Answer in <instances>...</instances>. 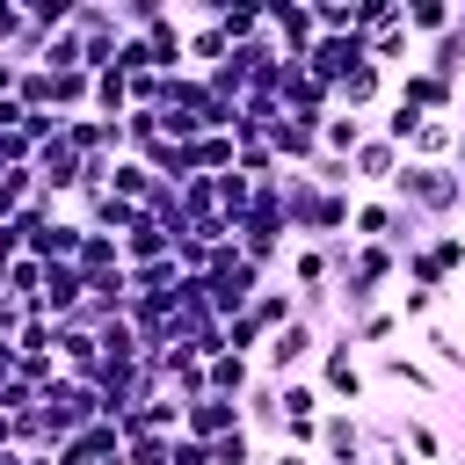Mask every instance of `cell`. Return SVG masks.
Masks as SVG:
<instances>
[{
	"label": "cell",
	"instance_id": "cell-32",
	"mask_svg": "<svg viewBox=\"0 0 465 465\" xmlns=\"http://www.w3.org/2000/svg\"><path fill=\"white\" fill-rule=\"evenodd\" d=\"M436 305H443L436 291H414V283H400V291H392V312H400V320H414V327H429V312H436Z\"/></svg>",
	"mask_w": 465,
	"mask_h": 465
},
{
	"label": "cell",
	"instance_id": "cell-1",
	"mask_svg": "<svg viewBox=\"0 0 465 465\" xmlns=\"http://www.w3.org/2000/svg\"><path fill=\"white\" fill-rule=\"evenodd\" d=\"M400 211H414L429 232L436 225H450L458 211H465V174L458 167H421V160H400V174H392V189H385Z\"/></svg>",
	"mask_w": 465,
	"mask_h": 465
},
{
	"label": "cell",
	"instance_id": "cell-19",
	"mask_svg": "<svg viewBox=\"0 0 465 465\" xmlns=\"http://www.w3.org/2000/svg\"><path fill=\"white\" fill-rule=\"evenodd\" d=\"M87 116H109V124H124L131 116V80L109 65V73H94V102H87Z\"/></svg>",
	"mask_w": 465,
	"mask_h": 465
},
{
	"label": "cell",
	"instance_id": "cell-21",
	"mask_svg": "<svg viewBox=\"0 0 465 465\" xmlns=\"http://www.w3.org/2000/svg\"><path fill=\"white\" fill-rule=\"evenodd\" d=\"M109 189H116L124 203H138V211H145V203H153V189H160V174H153L145 160H131V153H124V160H116V174H109Z\"/></svg>",
	"mask_w": 465,
	"mask_h": 465
},
{
	"label": "cell",
	"instance_id": "cell-41",
	"mask_svg": "<svg viewBox=\"0 0 465 465\" xmlns=\"http://www.w3.org/2000/svg\"><path fill=\"white\" fill-rule=\"evenodd\" d=\"M450 124H458V131H465V87H458V116H450Z\"/></svg>",
	"mask_w": 465,
	"mask_h": 465
},
{
	"label": "cell",
	"instance_id": "cell-2",
	"mask_svg": "<svg viewBox=\"0 0 465 465\" xmlns=\"http://www.w3.org/2000/svg\"><path fill=\"white\" fill-rule=\"evenodd\" d=\"M312 385H320V400H327V407H363L371 371H363V349L349 341V327H327L320 363H312Z\"/></svg>",
	"mask_w": 465,
	"mask_h": 465
},
{
	"label": "cell",
	"instance_id": "cell-18",
	"mask_svg": "<svg viewBox=\"0 0 465 465\" xmlns=\"http://www.w3.org/2000/svg\"><path fill=\"white\" fill-rule=\"evenodd\" d=\"M400 7H407V36H429L436 44V36L458 29V7L450 0H400Z\"/></svg>",
	"mask_w": 465,
	"mask_h": 465
},
{
	"label": "cell",
	"instance_id": "cell-39",
	"mask_svg": "<svg viewBox=\"0 0 465 465\" xmlns=\"http://www.w3.org/2000/svg\"><path fill=\"white\" fill-rule=\"evenodd\" d=\"M262 465H320L312 450H262Z\"/></svg>",
	"mask_w": 465,
	"mask_h": 465
},
{
	"label": "cell",
	"instance_id": "cell-26",
	"mask_svg": "<svg viewBox=\"0 0 465 465\" xmlns=\"http://www.w3.org/2000/svg\"><path fill=\"white\" fill-rule=\"evenodd\" d=\"M421 247H429V262H436V269H443L450 283L465 276V232H450V225H436V232H429Z\"/></svg>",
	"mask_w": 465,
	"mask_h": 465
},
{
	"label": "cell",
	"instance_id": "cell-17",
	"mask_svg": "<svg viewBox=\"0 0 465 465\" xmlns=\"http://www.w3.org/2000/svg\"><path fill=\"white\" fill-rule=\"evenodd\" d=\"M203 385H211L218 400H247V392H254V363L225 349V356H211V363H203Z\"/></svg>",
	"mask_w": 465,
	"mask_h": 465
},
{
	"label": "cell",
	"instance_id": "cell-30",
	"mask_svg": "<svg viewBox=\"0 0 465 465\" xmlns=\"http://www.w3.org/2000/svg\"><path fill=\"white\" fill-rule=\"evenodd\" d=\"M211 465H262V443H254L247 429H232V436L211 443Z\"/></svg>",
	"mask_w": 465,
	"mask_h": 465
},
{
	"label": "cell",
	"instance_id": "cell-35",
	"mask_svg": "<svg viewBox=\"0 0 465 465\" xmlns=\"http://www.w3.org/2000/svg\"><path fill=\"white\" fill-rule=\"evenodd\" d=\"M116 73H124V80L153 73V51H145V36H124V44H116Z\"/></svg>",
	"mask_w": 465,
	"mask_h": 465
},
{
	"label": "cell",
	"instance_id": "cell-22",
	"mask_svg": "<svg viewBox=\"0 0 465 465\" xmlns=\"http://www.w3.org/2000/svg\"><path fill=\"white\" fill-rule=\"evenodd\" d=\"M73 269H80L87 283H94V276H116V269H124V240H116V232H87V247H80Z\"/></svg>",
	"mask_w": 465,
	"mask_h": 465
},
{
	"label": "cell",
	"instance_id": "cell-9",
	"mask_svg": "<svg viewBox=\"0 0 465 465\" xmlns=\"http://www.w3.org/2000/svg\"><path fill=\"white\" fill-rule=\"evenodd\" d=\"M232 429H247V421H240V400L203 392V400L182 407V436H196V443H218V436H232Z\"/></svg>",
	"mask_w": 465,
	"mask_h": 465
},
{
	"label": "cell",
	"instance_id": "cell-13",
	"mask_svg": "<svg viewBox=\"0 0 465 465\" xmlns=\"http://www.w3.org/2000/svg\"><path fill=\"white\" fill-rule=\"evenodd\" d=\"M174 240H182V232H174V225H160V218L145 211V218H138V225L124 232V269H145V262H167V254H174Z\"/></svg>",
	"mask_w": 465,
	"mask_h": 465
},
{
	"label": "cell",
	"instance_id": "cell-15",
	"mask_svg": "<svg viewBox=\"0 0 465 465\" xmlns=\"http://www.w3.org/2000/svg\"><path fill=\"white\" fill-rule=\"evenodd\" d=\"M450 153H458V124L450 116H429L414 131V145H407V160H421V167H450Z\"/></svg>",
	"mask_w": 465,
	"mask_h": 465
},
{
	"label": "cell",
	"instance_id": "cell-12",
	"mask_svg": "<svg viewBox=\"0 0 465 465\" xmlns=\"http://www.w3.org/2000/svg\"><path fill=\"white\" fill-rule=\"evenodd\" d=\"M392 232H400V203H392V196H356V211H349V240L392 247Z\"/></svg>",
	"mask_w": 465,
	"mask_h": 465
},
{
	"label": "cell",
	"instance_id": "cell-5",
	"mask_svg": "<svg viewBox=\"0 0 465 465\" xmlns=\"http://www.w3.org/2000/svg\"><path fill=\"white\" fill-rule=\"evenodd\" d=\"M312 458H320V465H363V458H371L363 421H356L349 407H327V414H320V443H312Z\"/></svg>",
	"mask_w": 465,
	"mask_h": 465
},
{
	"label": "cell",
	"instance_id": "cell-14",
	"mask_svg": "<svg viewBox=\"0 0 465 465\" xmlns=\"http://www.w3.org/2000/svg\"><path fill=\"white\" fill-rule=\"evenodd\" d=\"M211 22L225 29V44H254V36H269V7H254V0H211Z\"/></svg>",
	"mask_w": 465,
	"mask_h": 465
},
{
	"label": "cell",
	"instance_id": "cell-29",
	"mask_svg": "<svg viewBox=\"0 0 465 465\" xmlns=\"http://www.w3.org/2000/svg\"><path fill=\"white\" fill-rule=\"evenodd\" d=\"M421 349H429V363H436V371H458V378H465V349H458V334L421 327Z\"/></svg>",
	"mask_w": 465,
	"mask_h": 465
},
{
	"label": "cell",
	"instance_id": "cell-25",
	"mask_svg": "<svg viewBox=\"0 0 465 465\" xmlns=\"http://www.w3.org/2000/svg\"><path fill=\"white\" fill-rule=\"evenodd\" d=\"M392 334H400V312H392V305H378L371 320H356V327H349V341H356V349H371V356H385V341H392Z\"/></svg>",
	"mask_w": 465,
	"mask_h": 465
},
{
	"label": "cell",
	"instance_id": "cell-6",
	"mask_svg": "<svg viewBox=\"0 0 465 465\" xmlns=\"http://www.w3.org/2000/svg\"><path fill=\"white\" fill-rule=\"evenodd\" d=\"M269 36H276V51H283L291 65H305V51L320 44V29H312V0H269Z\"/></svg>",
	"mask_w": 465,
	"mask_h": 465
},
{
	"label": "cell",
	"instance_id": "cell-40",
	"mask_svg": "<svg viewBox=\"0 0 465 465\" xmlns=\"http://www.w3.org/2000/svg\"><path fill=\"white\" fill-rule=\"evenodd\" d=\"M450 167H458V174H465V131H458V153H450Z\"/></svg>",
	"mask_w": 465,
	"mask_h": 465
},
{
	"label": "cell",
	"instance_id": "cell-33",
	"mask_svg": "<svg viewBox=\"0 0 465 465\" xmlns=\"http://www.w3.org/2000/svg\"><path fill=\"white\" fill-rule=\"evenodd\" d=\"M124 465H174V436H131Z\"/></svg>",
	"mask_w": 465,
	"mask_h": 465
},
{
	"label": "cell",
	"instance_id": "cell-23",
	"mask_svg": "<svg viewBox=\"0 0 465 465\" xmlns=\"http://www.w3.org/2000/svg\"><path fill=\"white\" fill-rule=\"evenodd\" d=\"M276 407H283V421H320V414H327V400H320L312 378H283V385H276Z\"/></svg>",
	"mask_w": 465,
	"mask_h": 465
},
{
	"label": "cell",
	"instance_id": "cell-36",
	"mask_svg": "<svg viewBox=\"0 0 465 465\" xmlns=\"http://www.w3.org/2000/svg\"><path fill=\"white\" fill-rule=\"evenodd\" d=\"M36 400H44V392H36V385H29V378H22V371H15V378H7V385H0V414H29V407H36Z\"/></svg>",
	"mask_w": 465,
	"mask_h": 465
},
{
	"label": "cell",
	"instance_id": "cell-7",
	"mask_svg": "<svg viewBox=\"0 0 465 465\" xmlns=\"http://www.w3.org/2000/svg\"><path fill=\"white\" fill-rule=\"evenodd\" d=\"M392 94H400V102H414L421 116H458V87H450V80H436L429 65H407V73L392 80Z\"/></svg>",
	"mask_w": 465,
	"mask_h": 465
},
{
	"label": "cell",
	"instance_id": "cell-20",
	"mask_svg": "<svg viewBox=\"0 0 465 465\" xmlns=\"http://www.w3.org/2000/svg\"><path fill=\"white\" fill-rule=\"evenodd\" d=\"M363 138H371V124H363V116H349V109H334V116L320 124V153H334V160H349Z\"/></svg>",
	"mask_w": 465,
	"mask_h": 465
},
{
	"label": "cell",
	"instance_id": "cell-8",
	"mask_svg": "<svg viewBox=\"0 0 465 465\" xmlns=\"http://www.w3.org/2000/svg\"><path fill=\"white\" fill-rule=\"evenodd\" d=\"M283 269H291V291H298V298H327V291H334V247L298 240V247L283 254Z\"/></svg>",
	"mask_w": 465,
	"mask_h": 465
},
{
	"label": "cell",
	"instance_id": "cell-24",
	"mask_svg": "<svg viewBox=\"0 0 465 465\" xmlns=\"http://www.w3.org/2000/svg\"><path fill=\"white\" fill-rule=\"evenodd\" d=\"M421 124H429V116H421V109H414V102H400V94H392V102H385V116H378V124H371V131H378V138H392V145H400V153H407V145H414V131H421Z\"/></svg>",
	"mask_w": 465,
	"mask_h": 465
},
{
	"label": "cell",
	"instance_id": "cell-28",
	"mask_svg": "<svg viewBox=\"0 0 465 465\" xmlns=\"http://www.w3.org/2000/svg\"><path fill=\"white\" fill-rule=\"evenodd\" d=\"M312 29L320 36H356V0H312Z\"/></svg>",
	"mask_w": 465,
	"mask_h": 465
},
{
	"label": "cell",
	"instance_id": "cell-38",
	"mask_svg": "<svg viewBox=\"0 0 465 465\" xmlns=\"http://www.w3.org/2000/svg\"><path fill=\"white\" fill-rule=\"evenodd\" d=\"M174 465H211V443H196V436H174Z\"/></svg>",
	"mask_w": 465,
	"mask_h": 465
},
{
	"label": "cell",
	"instance_id": "cell-3",
	"mask_svg": "<svg viewBox=\"0 0 465 465\" xmlns=\"http://www.w3.org/2000/svg\"><path fill=\"white\" fill-rule=\"evenodd\" d=\"M262 283H269V269H254L240 247H225V254L211 262V276H203V291H211V312H218V320H240V312H254Z\"/></svg>",
	"mask_w": 465,
	"mask_h": 465
},
{
	"label": "cell",
	"instance_id": "cell-34",
	"mask_svg": "<svg viewBox=\"0 0 465 465\" xmlns=\"http://www.w3.org/2000/svg\"><path fill=\"white\" fill-rule=\"evenodd\" d=\"M305 174H312L320 189H334V196H349V189H356V174H349V160H334V153H320V160H312Z\"/></svg>",
	"mask_w": 465,
	"mask_h": 465
},
{
	"label": "cell",
	"instance_id": "cell-10",
	"mask_svg": "<svg viewBox=\"0 0 465 465\" xmlns=\"http://www.w3.org/2000/svg\"><path fill=\"white\" fill-rule=\"evenodd\" d=\"M400 160H407V153H400L392 138H378V131H371V138L349 153V174H356L363 189H378V196H385V189H392V174H400Z\"/></svg>",
	"mask_w": 465,
	"mask_h": 465
},
{
	"label": "cell",
	"instance_id": "cell-27",
	"mask_svg": "<svg viewBox=\"0 0 465 465\" xmlns=\"http://www.w3.org/2000/svg\"><path fill=\"white\" fill-rule=\"evenodd\" d=\"M392 436H400V443H407V450H414L421 465H443V436H436V429H429L421 414H407V421H400Z\"/></svg>",
	"mask_w": 465,
	"mask_h": 465
},
{
	"label": "cell",
	"instance_id": "cell-31",
	"mask_svg": "<svg viewBox=\"0 0 465 465\" xmlns=\"http://www.w3.org/2000/svg\"><path fill=\"white\" fill-rule=\"evenodd\" d=\"M400 58H414V36H407V22H400V29H385V36H371V65H385V73H392Z\"/></svg>",
	"mask_w": 465,
	"mask_h": 465
},
{
	"label": "cell",
	"instance_id": "cell-37",
	"mask_svg": "<svg viewBox=\"0 0 465 465\" xmlns=\"http://www.w3.org/2000/svg\"><path fill=\"white\" fill-rule=\"evenodd\" d=\"M22 29H29V7H22V0H0V58L22 44Z\"/></svg>",
	"mask_w": 465,
	"mask_h": 465
},
{
	"label": "cell",
	"instance_id": "cell-16",
	"mask_svg": "<svg viewBox=\"0 0 465 465\" xmlns=\"http://www.w3.org/2000/svg\"><path fill=\"white\" fill-rule=\"evenodd\" d=\"M371 371H378L385 385H407V392H436V371H429L421 356H407V349H385V356H371Z\"/></svg>",
	"mask_w": 465,
	"mask_h": 465
},
{
	"label": "cell",
	"instance_id": "cell-4",
	"mask_svg": "<svg viewBox=\"0 0 465 465\" xmlns=\"http://www.w3.org/2000/svg\"><path fill=\"white\" fill-rule=\"evenodd\" d=\"M320 327L312 320H291V327H276L269 341H262V356H254V378H269V385H283V378H305V363H320Z\"/></svg>",
	"mask_w": 465,
	"mask_h": 465
},
{
	"label": "cell",
	"instance_id": "cell-11",
	"mask_svg": "<svg viewBox=\"0 0 465 465\" xmlns=\"http://www.w3.org/2000/svg\"><path fill=\"white\" fill-rule=\"evenodd\" d=\"M116 450H124V429L102 414V421H87L80 436H65L51 458H58V465H94V458H116Z\"/></svg>",
	"mask_w": 465,
	"mask_h": 465
},
{
	"label": "cell",
	"instance_id": "cell-42",
	"mask_svg": "<svg viewBox=\"0 0 465 465\" xmlns=\"http://www.w3.org/2000/svg\"><path fill=\"white\" fill-rule=\"evenodd\" d=\"M458 36H465V7H458Z\"/></svg>",
	"mask_w": 465,
	"mask_h": 465
}]
</instances>
